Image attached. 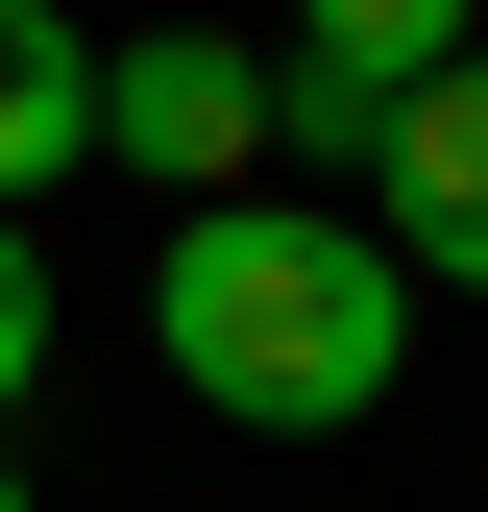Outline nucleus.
I'll return each mask as SVG.
<instances>
[{
  "mask_svg": "<svg viewBox=\"0 0 488 512\" xmlns=\"http://www.w3.org/2000/svg\"><path fill=\"white\" fill-rule=\"evenodd\" d=\"M98 147H122V171H171V196H244L269 74H244L220 25H147V49H98Z\"/></svg>",
  "mask_w": 488,
  "mask_h": 512,
  "instance_id": "f03ea898",
  "label": "nucleus"
},
{
  "mask_svg": "<svg viewBox=\"0 0 488 512\" xmlns=\"http://www.w3.org/2000/svg\"><path fill=\"white\" fill-rule=\"evenodd\" d=\"M49 391V269H25V220H0V415Z\"/></svg>",
  "mask_w": 488,
  "mask_h": 512,
  "instance_id": "423d86ee",
  "label": "nucleus"
},
{
  "mask_svg": "<svg viewBox=\"0 0 488 512\" xmlns=\"http://www.w3.org/2000/svg\"><path fill=\"white\" fill-rule=\"evenodd\" d=\"M147 342L196 366L244 439H342V415L415 366V269H391L366 220H318V196H196L171 269H147Z\"/></svg>",
  "mask_w": 488,
  "mask_h": 512,
  "instance_id": "f257e3e1",
  "label": "nucleus"
},
{
  "mask_svg": "<svg viewBox=\"0 0 488 512\" xmlns=\"http://www.w3.org/2000/svg\"><path fill=\"white\" fill-rule=\"evenodd\" d=\"M415 74H464V0H293L269 122H293V147H391V98H415Z\"/></svg>",
  "mask_w": 488,
  "mask_h": 512,
  "instance_id": "20e7f679",
  "label": "nucleus"
},
{
  "mask_svg": "<svg viewBox=\"0 0 488 512\" xmlns=\"http://www.w3.org/2000/svg\"><path fill=\"white\" fill-rule=\"evenodd\" d=\"M0 512H25V488H0Z\"/></svg>",
  "mask_w": 488,
  "mask_h": 512,
  "instance_id": "0eeeda50",
  "label": "nucleus"
},
{
  "mask_svg": "<svg viewBox=\"0 0 488 512\" xmlns=\"http://www.w3.org/2000/svg\"><path fill=\"white\" fill-rule=\"evenodd\" d=\"M366 196H391V269H415V293H488V49L391 98V147H366Z\"/></svg>",
  "mask_w": 488,
  "mask_h": 512,
  "instance_id": "7ed1b4c3",
  "label": "nucleus"
},
{
  "mask_svg": "<svg viewBox=\"0 0 488 512\" xmlns=\"http://www.w3.org/2000/svg\"><path fill=\"white\" fill-rule=\"evenodd\" d=\"M74 147H98V49L49 25V0H0V220H25Z\"/></svg>",
  "mask_w": 488,
  "mask_h": 512,
  "instance_id": "39448f33",
  "label": "nucleus"
},
{
  "mask_svg": "<svg viewBox=\"0 0 488 512\" xmlns=\"http://www.w3.org/2000/svg\"><path fill=\"white\" fill-rule=\"evenodd\" d=\"M464 25H488V0H464Z\"/></svg>",
  "mask_w": 488,
  "mask_h": 512,
  "instance_id": "6e6552de",
  "label": "nucleus"
}]
</instances>
